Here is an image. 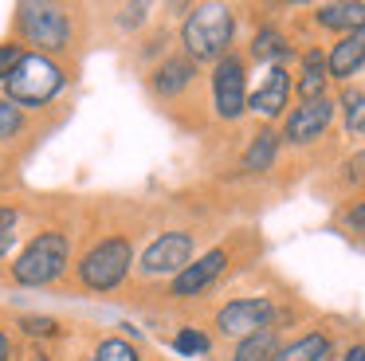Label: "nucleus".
Returning <instances> with one entry per match:
<instances>
[{"label":"nucleus","instance_id":"6ab92c4d","mask_svg":"<svg viewBox=\"0 0 365 361\" xmlns=\"http://www.w3.org/2000/svg\"><path fill=\"white\" fill-rule=\"evenodd\" d=\"M287 51H291V47L283 44V36H279L275 28H263L259 36H255V44H252V55H255V59H263V63H271V67L283 63Z\"/></svg>","mask_w":365,"mask_h":361},{"label":"nucleus","instance_id":"423d86ee","mask_svg":"<svg viewBox=\"0 0 365 361\" xmlns=\"http://www.w3.org/2000/svg\"><path fill=\"white\" fill-rule=\"evenodd\" d=\"M189 263H192V235L189 232H161L158 240L145 248L138 271H142L145 279H153V275H181Z\"/></svg>","mask_w":365,"mask_h":361},{"label":"nucleus","instance_id":"c756f323","mask_svg":"<svg viewBox=\"0 0 365 361\" xmlns=\"http://www.w3.org/2000/svg\"><path fill=\"white\" fill-rule=\"evenodd\" d=\"M28 361H51V353L48 350H32V353H28Z\"/></svg>","mask_w":365,"mask_h":361},{"label":"nucleus","instance_id":"dca6fc26","mask_svg":"<svg viewBox=\"0 0 365 361\" xmlns=\"http://www.w3.org/2000/svg\"><path fill=\"white\" fill-rule=\"evenodd\" d=\"M326 357H330V337L326 334H307L275 353V361H326Z\"/></svg>","mask_w":365,"mask_h":361},{"label":"nucleus","instance_id":"9b49d317","mask_svg":"<svg viewBox=\"0 0 365 361\" xmlns=\"http://www.w3.org/2000/svg\"><path fill=\"white\" fill-rule=\"evenodd\" d=\"M287 91H291L287 67H283V63H275V67H267L259 91L247 98V106H252L255 114H263V118H279V114H283V106H287Z\"/></svg>","mask_w":365,"mask_h":361},{"label":"nucleus","instance_id":"393cba45","mask_svg":"<svg viewBox=\"0 0 365 361\" xmlns=\"http://www.w3.org/2000/svg\"><path fill=\"white\" fill-rule=\"evenodd\" d=\"M208 345H212V342H208V337L200 334V330H189V326H185L181 334L173 337V350H177V353H185V357H197V353H208Z\"/></svg>","mask_w":365,"mask_h":361},{"label":"nucleus","instance_id":"5701e85b","mask_svg":"<svg viewBox=\"0 0 365 361\" xmlns=\"http://www.w3.org/2000/svg\"><path fill=\"white\" fill-rule=\"evenodd\" d=\"M20 130H24V110L16 106V102L0 98V146L12 138H20Z\"/></svg>","mask_w":365,"mask_h":361},{"label":"nucleus","instance_id":"aec40b11","mask_svg":"<svg viewBox=\"0 0 365 361\" xmlns=\"http://www.w3.org/2000/svg\"><path fill=\"white\" fill-rule=\"evenodd\" d=\"M20 228H24V212L12 208V204H0V259H4L12 248H16Z\"/></svg>","mask_w":365,"mask_h":361},{"label":"nucleus","instance_id":"1a4fd4ad","mask_svg":"<svg viewBox=\"0 0 365 361\" xmlns=\"http://www.w3.org/2000/svg\"><path fill=\"white\" fill-rule=\"evenodd\" d=\"M224 267H228V251H224V248L205 251V255L192 259V263L185 267L181 275H173V287H169V295H173V298H197L200 290H208L216 279H220Z\"/></svg>","mask_w":365,"mask_h":361},{"label":"nucleus","instance_id":"412c9836","mask_svg":"<svg viewBox=\"0 0 365 361\" xmlns=\"http://www.w3.org/2000/svg\"><path fill=\"white\" fill-rule=\"evenodd\" d=\"M16 326H20V334H24V337H59V334H63V322L48 318V314H24Z\"/></svg>","mask_w":365,"mask_h":361},{"label":"nucleus","instance_id":"7ed1b4c3","mask_svg":"<svg viewBox=\"0 0 365 361\" xmlns=\"http://www.w3.org/2000/svg\"><path fill=\"white\" fill-rule=\"evenodd\" d=\"M130 267H134V243L130 235H106L95 248L83 251V259L75 263V275L87 290H118L130 279Z\"/></svg>","mask_w":365,"mask_h":361},{"label":"nucleus","instance_id":"a878e982","mask_svg":"<svg viewBox=\"0 0 365 361\" xmlns=\"http://www.w3.org/2000/svg\"><path fill=\"white\" fill-rule=\"evenodd\" d=\"M28 47L16 44V39H9V44H0V86H4V78L12 75V71L20 67V59H24Z\"/></svg>","mask_w":365,"mask_h":361},{"label":"nucleus","instance_id":"f03ea898","mask_svg":"<svg viewBox=\"0 0 365 361\" xmlns=\"http://www.w3.org/2000/svg\"><path fill=\"white\" fill-rule=\"evenodd\" d=\"M67 263H71V235L63 228H43L24 243V251L12 263V279L20 287H48V283L63 279Z\"/></svg>","mask_w":365,"mask_h":361},{"label":"nucleus","instance_id":"4468645a","mask_svg":"<svg viewBox=\"0 0 365 361\" xmlns=\"http://www.w3.org/2000/svg\"><path fill=\"white\" fill-rule=\"evenodd\" d=\"M318 24L322 28H334V31H361L365 28V4L357 0H346V4H322L318 8Z\"/></svg>","mask_w":365,"mask_h":361},{"label":"nucleus","instance_id":"6e6552de","mask_svg":"<svg viewBox=\"0 0 365 361\" xmlns=\"http://www.w3.org/2000/svg\"><path fill=\"white\" fill-rule=\"evenodd\" d=\"M212 102L220 118H240L247 110V86H244V59L224 55L212 71Z\"/></svg>","mask_w":365,"mask_h":361},{"label":"nucleus","instance_id":"bb28decb","mask_svg":"<svg viewBox=\"0 0 365 361\" xmlns=\"http://www.w3.org/2000/svg\"><path fill=\"white\" fill-rule=\"evenodd\" d=\"M349 177H357V180H365V149L361 153L354 157V161H349Z\"/></svg>","mask_w":365,"mask_h":361},{"label":"nucleus","instance_id":"cd10ccee","mask_svg":"<svg viewBox=\"0 0 365 361\" xmlns=\"http://www.w3.org/2000/svg\"><path fill=\"white\" fill-rule=\"evenodd\" d=\"M0 361H12V342H9L4 330H0Z\"/></svg>","mask_w":365,"mask_h":361},{"label":"nucleus","instance_id":"20e7f679","mask_svg":"<svg viewBox=\"0 0 365 361\" xmlns=\"http://www.w3.org/2000/svg\"><path fill=\"white\" fill-rule=\"evenodd\" d=\"M181 44H185V55L192 63H205V59H224L232 44V12L224 4H200L197 12L185 20L181 28Z\"/></svg>","mask_w":365,"mask_h":361},{"label":"nucleus","instance_id":"ddd939ff","mask_svg":"<svg viewBox=\"0 0 365 361\" xmlns=\"http://www.w3.org/2000/svg\"><path fill=\"white\" fill-rule=\"evenodd\" d=\"M192 75H197V67H192L189 55H173V59H165L158 71H153V91L165 94V98H173V94H181L185 86L192 83Z\"/></svg>","mask_w":365,"mask_h":361},{"label":"nucleus","instance_id":"39448f33","mask_svg":"<svg viewBox=\"0 0 365 361\" xmlns=\"http://www.w3.org/2000/svg\"><path fill=\"white\" fill-rule=\"evenodd\" d=\"M16 36L24 44L40 47V55H43V51H67L75 28H71L67 8H59V4H20L16 8Z\"/></svg>","mask_w":365,"mask_h":361},{"label":"nucleus","instance_id":"b1692460","mask_svg":"<svg viewBox=\"0 0 365 361\" xmlns=\"http://www.w3.org/2000/svg\"><path fill=\"white\" fill-rule=\"evenodd\" d=\"M341 106H346V130L365 138V91H346Z\"/></svg>","mask_w":365,"mask_h":361},{"label":"nucleus","instance_id":"0eeeda50","mask_svg":"<svg viewBox=\"0 0 365 361\" xmlns=\"http://www.w3.org/2000/svg\"><path fill=\"white\" fill-rule=\"evenodd\" d=\"M271 318H275V306H271L267 298H232V302L216 314V326H220L224 337H240V342H244V337L267 330Z\"/></svg>","mask_w":365,"mask_h":361},{"label":"nucleus","instance_id":"a211bd4d","mask_svg":"<svg viewBox=\"0 0 365 361\" xmlns=\"http://www.w3.org/2000/svg\"><path fill=\"white\" fill-rule=\"evenodd\" d=\"M279 353V342L271 330H259V334L244 337V342L236 345V353H232V361H275Z\"/></svg>","mask_w":365,"mask_h":361},{"label":"nucleus","instance_id":"f257e3e1","mask_svg":"<svg viewBox=\"0 0 365 361\" xmlns=\"http://www.w3.org/2000/svg\"><path fill=\"white\" fill-rule=\"evenodd\" d=\"M67 86V67L56 63L51 55H40V51H24L20 67L4 78V98L16 102L20 110H40L48 102H56Z\"/></svg>","mask_w":365,"mask_h":361},{"label":"nucleus","instance_id":"2eb2a0df","mask_svg":"<svg viewBox=\"0 0 365 361\" xmlns=\"http://www.w3.org/2000/svg\"><path fill=\"white\" fill-rule=\"evenodd\" d=\"M326 55L322 51H307L302 55V78H299V94L302 102H314V98H326Z\"/></svg>","mask_w":365,"mask_h":361},{"label":"nucleus","instance_id":"4be33fe9","mask_svg":"<svg viewBox=\"0 0 365 361\" xmlns=\"http://www.w3.org/2000/svg\"><path fill=\"white\" fill-rule=\"evenodd\" d=\"M95 361H142L134 350V342H126V337H103L95 350Z\"/></svg>","mask_w":365,"mask_h":361},{"label":"nucleus","instance_id":"c85d7f7f","mask_svg":"<svg viewBox=\"0 0 365 361\" xmlns=\"http://www.w3.org/2000/svg\"><path fill=\"white\" fill-rule=\"evenodd\" d=\"M341 361H365V345H354V350H349Z\"/></svg>","mask_w":365,"mask_h":361},{"label":"nucleus","instance_id":"f3484780","mask_svg":"<svg viewBox=\"0 0 365 361\" xmlns=\"http://www.w3.org/2000/svg\"><path fill=\"white\" fill-rule=\"evenodd\" d=\"M275 153H279V133L275 130H259V133H255V141L247 146V153H244V169H252V173L271 169Z\"/></svg>","mask_w":365,"mask_h":361},{"label":"nucleus","instance_id":"f8f14e48","mask_svg":"<svg viewBox=\"0 0 365 361\" xmlns=\"http://www.w3.org/2000/svg\"><path fill=\"white\" fill-rule=\"evenodd\" d=\"M361 63H365V28L341 36L338 44H334V51L326 55V71H330L334 78H349Z\"/></svg>","mask_w":365,"mask_h":361},{"label":"nucleus","instance_id":"9d476101","mask_svg":"<svg viewBox=\"0 0 365 361\" xmlns=\"http://www.w3.org/2000/svg\"><path fill=\"white\" fill-rule=\"evenodd\" d=\"M334 118V102L330 98H314V102H302L299 110H291V118H287V130L283 138L294 141V146H307V141L322 138V130L330 126Z\"/></svg>","mask_w":365,"mask_h":361}]
</instances>
